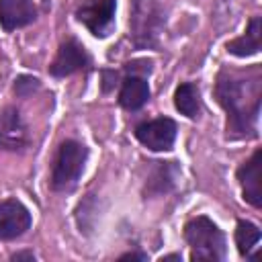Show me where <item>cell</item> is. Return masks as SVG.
Segmentation results:
<instances>
[{
    "mask_svg": "<svg viewBox=\"0 0 262 262\" xmlns=\"http://www.w3.org/2000/svg\"><path fill=\"white\" fill-rule=\"evenodd\" d=\"M217 98L227 111V135L246 137L248 131H254V121L260 106V80L244 84L237 78H219Z\"/></svg>",
    "mask_w": 262,
    "mask_h": 262,
    "instance_id": "obj_1",
    "label": "cell"
},
{
    "mask_svg": "<svg viewBox=\"0 0 262 262\" xmlns=\"http://www.w3.org/2000/svg\"><path fill=\"white\" fill-rule=\"evenodd\" d=\"M184 239L190 246L192 260H221L225 256V237L209 217H194L184 225Z\"/></svg>",
    "mask_w": 262,
    "mask_h": 262,
    "instance_id": "obj_2",
    "label": "cell"
},
{
    "mask_svg": "<svg viewBox=\"0 0 262 262\" xmlns=\"http://www.w3.org/2000/svg\"><path fill=\"white\" fill-rule=\"evenodd\" d=\"M88 158V149L74 141L68 139L59 145V151L55 156L53 162V170H51V186L53 190H72L84 170Z\"/></svg>",
    "mask_w": 262,
    "mask_h": 262,
    "instance_id": "obj_3",
    "label": "cell"
},
{
    "mask_svg": "<svg viewBox=\"0 0 262 262\" xmlns=\"http://www.w3.org/2000/svg\"><path fill=\"white\" fill-rule=\"evenodd\" d=\"M166 23L164 10L158 0H133L131 33L137 45H154Z\"/></svg>",
    "mask_w": 262,
    "mask_h": 262,
    "instance_id": "obj_4",
    "label": "cell"
},
{
    "mask_svg": "<svg viewBox=\"0 0 262 262\" xmlns=\"http://www.w3.org/2000/svg\"><path fill=\"white\" fill-rule=\"evenodd\" d=\"M115 6V0H84L76 16L92 35L104 37L113 27Z\"/></svg>",
    "mask_w": 262,
    "mask_h": 262,
    "instance_id": "obj_5",
    "label": "cell"
},
{
    "mask_svg": "<svg viewBox=\"0 0 262 262\" xmlns=\"http://www.w3.org/2000/svg\"><path fill=\"white\" fill-rule=\"evenodd\" d=\"M135 137L154 151H166L176 139V123L168 117L145 121L135 127Z\"/></svg>",
    "mask_w": 262,
    "mask_h": 262,
    "instance_id": "obj_6",
    "label": "cell"
},
{
    "mask_svg": "<svg viewBox=\"0 0 262 262\" xmlns=\"http://www.w3.org/2000/svg\"><path fill=\"white\" fill-rule=\"evenodd\" d=\"M29 227L31 213L20 201L8 199L0 203V239H14L23 235Z\"/></svg>",
    "mask_w": 262,
    "mask_h": 262,
    "instance_id": "obj_7",
    "label": "cell"
},
{
    "mask_svg": "<svg viewBox=\"0 0 262 262\" xmlns=\"http://www.w3.org/2000/svg\"><path fill=\"white\" fill-rule=\"evenodd\" d=\"M237 180L244 188V199L250 205L260 207L262 205V151L260 149H256L252 158L239 166Z\"/></svg>",
    "mask_w": 262,
    "mask_h": 262,
    "instance_id": "obj_8",
    "label": "cell"
},
{
    "mask_svg": "<svg viewBox=\"0 0 262 262\" xmlns=\"http://www.w3.org/2000/svg\"><path fill=\"white\" fill-rule=\"evenodd\" d=\"M27 143L29 133L18 111L4 108L0 113V149H20Z\"/></svg>",
    "mask_w": 262,
    "mask_h": 262,
    "instance_id": "obj_9",
    "label": "cell"
},
{
    "mask_svg": "<svg viewBox=\"0 0 262 262\" xmlns=\"http://www.w3.org/2000/svg\"><path fill=\"white\" fill-rule=\"evenodd\" d=\"M86 63H88V55H86L84 47L78 41L70 39L59 47L49 72L53 76H57V78H63V76H70V74L82 70Z\"/></svg>",
    "mask_w": 262,
    "mask_h": 262,
    "instance_id": "obj_10",
    "label": "cell"
},
{
    "mask_svg": "<svg viewBox=\"0 0 262 262\" xmlns=\"http://www.w3.org/2000/svg\"><path fill=\"white\" fill-rule=\"evenodd\" d=\"M37 8L31 0H0V25L6 31H14L33 23Z\"/></svg>",
    "mask_w": 262,
    "mask_h": 262,
    "instance_id": "obj_11",
    "label": "cell"
},
{
    "mask_svg": "<svg viewBox=\"0 0 262 262\" xmlns=\"http://www.w3.org/2000/svg\"><path fill=\"white\" fill-rule=\"evenodd\" d=\"M149 100V86L143 76H129L119 92V102L127 111H137Z\"/></svg>",
    "mask_w": 262,
    "mask_h": 262,
    "instance_id": "obj_12",
    "label": "cell"
},
{
    "mask_svg": "<svg viewBox=\"0 0 262 262\" xmlns=\"http://www.w3.org/2000/svg\"><path fill=\"white\" fill-rule=\"evenodd\" d=\"M260 45H262V20H260V16H254L248 25L246 35L227 43V51L237 55V57H246V55L258 53Z\"/></svg>",
    "mask_w": 262,
    "mask_h": 262,
    "instance_id": "obj_13",
    "label": "cell"
},
{
    "mask_svg": "<svg viewBox=\"0 0 262 262\" xmlns=\"http://www.w3.org/2000/svg\"><path fill=\"white\" fill-rule=\"evenodd\" d=\"M174 104L176 108L186 117H196L201 111V94L199 88L190 82H184L174 92Z\"/></svg>",
    "mask_w": 262,
    "mask_h": 262,
    "instance_id": "obj_14",
    "label": "cell"
},
{
    "mask_svg": "<svg viewBox=\"0 0 262 262\" xmlns=\"http://www.w3.org/2000/svg\"><path fill=\"white\" fill-rule=\"evenodd\" d=\"M260 239V229L250 223V221H239L237 223V229H235V244H237V250L242 256H248L250 250L258 244Z\"/></svg>",
    "mask_w": 262,
    "mask_h": 262,
    "instance_id": "obj_15",
    "label": "cell"
},
{
    "mask_svg": "<svg viewBox=\"0 0 262 262\" xmlns=\"http://www.w3.org/2000/svg\"><path fill=\"white\" fill-rule=\"evenodd\" d=\"M39 88V80L37 78H31V76H20L16 82H14V92L20 94V96H29L31 92H35Z\"/></svg>",
    "mask_w": 262,
    "mask_h": 262,
    "instance_id": "obj_16",
    "label": "cell"
},
{
    "mask_svg": "<svg viewBox=\"0 0 262 262\" xmlns=\"http://www.w3.org/2000/svg\"><path fill=\"white\" fill-rule=\"evenodd\" d=\"M121 260H145V254H137V252H129V254H123Z\"/></svg>",
    "mask_w": 262,
    "mask_h": 262,
    "instance_id": "obj_17",
    "label": "cell"
},
{
    "mask_svg": "<svg viewBox=\"0 0 262 262\" xmlns=\"http://www.w3.org/2000/svg\"><path fill=\"white\" fill-rule=\"evenodd\" d=\"M12 260H35V256L31 252H20V254H14Z\"/></svg>",
    "mask_w": 262,
    "mask_h": 262,
    "instance_id": "obj_18",
    "label": "cell"
},
{
    "mask_svg": "<svg viewBox=\"0 0 262 262\" xmlns=\"http://www.w3.org/2000/svg\"><path fill=\"white\" fill-rule=\"evenodd\" d=\"M162 260H178V262H180L182 256H180V254H170V256H162Z\"/></svg>",
    "mask_w": 262,
    "mask_h": 262,
    "instance_id": "obj_19",
    "label": "cell"
}]
</instances>
